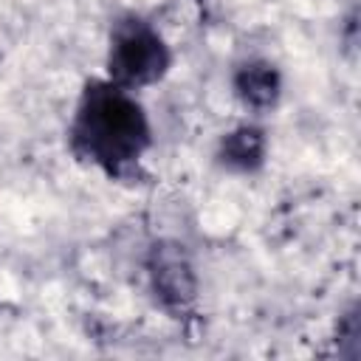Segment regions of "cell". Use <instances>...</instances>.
Returning <instances> with one entry per match:
<instances>
[{"instance_id": "obj_1", "label": "cell", "mask_w": 361, "mask_h": 361, "mask_svg": "<svg viewBox=\"0 0 361 361\" xmlns=\"http://www.w3.org/2000/svg\"><path fill=\"white\" fill-rule=\"evenodd\" d=\"M68 141L76 158L110 178H124L149 147L144 107L110 79H90L79 96Z\"/></svg>"}, {"instance_id": "obj_2", "label": "cell", "mask_w": 361, "mask_h": 361, "mask_svg": "<svg viewBox=\"0 0 361 361\" xmlns=\"http://www.w3.org/2000/svg\"><path fill=\"white\" fill-rule=\"evenodd\" d=\"M172 54L164 37L141 17L130 14L113 23L107 48V79L124 90L158 82L169 71Z\"/></svg>"}, {"instance_id": "obj_3", "label": "cell", "mask_w": 361, "mask_h": 361, "mask_svg": "<svg viewBox=\"0 0 361 361\" xmlns=\"http://www.w3.org/2000/svg\"><path fill=\"white\" fill-rule=\"evenodd\" d=\"M234 87H237V96L245 104L271 107L276 102V96H279V73L265 62H254V65H245L237 73Z\"/></svg>"}, {"instance_id": "obj_4", "label": "cell", "mask_w": 361, "mask_h": 361, "mask_svg": "<svg viewBox=\"0 0 361 361\" xmlns=\"http://www.w3.org/2000/svg\"><path fill=\"white\" fill-rule=\"evenodd\" d=\"M262 152H265L262 133L257 127H240V130H234L223 138L220 158L231 169H254L262 161Z\"/></svg>"}]
</instances>
